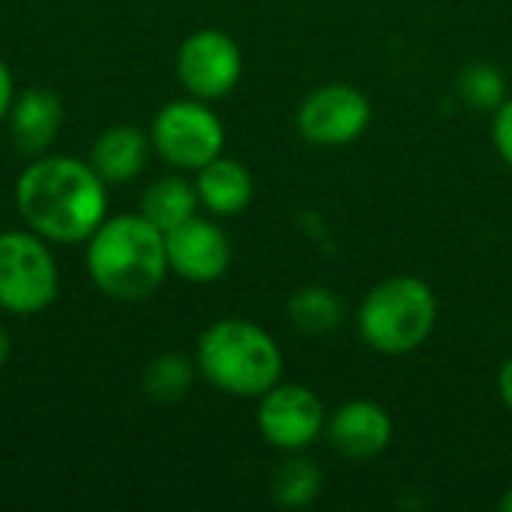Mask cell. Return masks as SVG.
Masks as SVG:
<instances>
[{
  "label": "cell",
  "instance_id": "1",
  "mask_svg": "<svg viewBox=\"0 0 512 512\" xmlns=\"http://www.w3.org/2000/svg\"><path fill=\"white\" fill-rule=\"evenodd\" d=\"M15 204L39 237L81 243L105 222V180L87 162L42 156L18 177Z\"/></svg>",
  "mask_w": 512,
  "mask_h": 512
},
{
  "label": "cell",
  "instance_id": "2",
  "mask_svg": "<svg viewBox=\"0 0 512 512\" xmlns=\"http://www.w3.org/2000/svg\"><path fill=\"white\" fill-rule=\"evenodd\" d=\"M168 270L165 234L138 216H114L102 222L87 246V273L93 285L114 300L150 297Z\"/></svg>",
  "mask_w": 512,
  "mask_h": 512
},
{
  "label": "cell",
  "instance_id": "3",
  "mask_svg": "<svg viewBox=\"0 0 512 512\" xmlns=\"http://www.w3.org/2000/svg\"><path fill=\"white\" fill-rule=\"evenodd\" d=\"M201 375L231 396H264L282 378V351L267 330L243 318H225L198 339Z\"/></svg>",
  "mask_w": 512,
  "mask_h": 512
},
{
  "label": "cell",
  "instance_id": "4",
  "mask_svg": "<svg viewBox=\"0 0 512 512\" xmlns=\"http://www.w3.org/2000/svg\"><path fill=\"white\" fill-rule=\"evenodd\" d=\"M435 291L417 276H393L378 282L360 303L357 330L363 342L387 357L417 351L435 330Z\"/></svg>",
  "mask_w": 512,
  "mask_h": 512
},
{
  "label": "cell",
  "instance_id": "5",
  "mask_svg": "<svg viewBox=\"0 0 512 512\" xmlns=\"http://www.w3.org/2000/svg\"><path fill=\"white\" fill-rule=\"evenodd\" d=\"M57 297V264L45 243L24 231L0 234V306L33 315Z\"/></svg>",
  "mask_w": 512,
  "mask_h": 512
},
{
  "label": "cell",
  "instance_id": "6",
  "mask_svg": "<svg viewBox=\"0 0 512 512\" xmlns=\"http://www.w3.org/2000/svg\"><path fill=\"white\" fill-rule=\"evenodd\" d=\"M153 147L177 168H204L225 147L222 120L201 99H177L153 120Z\"/></svg>",
  "mask_w": 512,
  "mask_h": 512
},
{
  "label": "cell",
  "instance_id": "7",
  "mask_svg": "<svg viewBox=\"0 0 512 512\" xmlns=\"http://www.w3.org/2000/svg\"><path fill=\"white\" fill-rule=\"evenodd\" d=\"M258 429L270 447L300 453L327 429V411L315 390L303 384H276L261 396Z\"/></svg>",
  "mask_w": 512,
  "mask_h": 512
},
{
  "label": "cell",
  "instance_id": "8",
  "mask_svg": "<svg viewBox=\"0 0 512 512\" xmlns=\"http://www.w3.org/2000/svg\"><path fill=\"white\" fill-rule=\"evenodd\" d=\"M369 120V96L351 84H324L312 90L297 111L300 135L321 147L351 144L369 129Z\"/></svg>",
  "mask_w": 512,
  "mask_h": 512
},
{
  "label": "cell",
  "instance_id": "9",
  "mask_svg": "<svg viewBox=\"0 0 512 512\" xmlns=\"http://www.w3.org/2000/svg\"><path fill=\"white\" fill-rule=\"evenodd\" d=\"M243 57L237 42L213 27L195 30L177 51V78L195 99H219L240 81Z\"/></svg>",
  "mask_w": 512,
  "mask_h": 512
},
{
  "label": "cell",
  "instance_id": "10",
  "mask_svg": "<svg viewBox=\"0 0 512 512\" xmlns=\"http://www.w3.org/2000/svg\"><path fill=\"white\" fill-rule=\"evenodd\" d=\"M168 267L189 282H216L231 264V243L225 231L207 219H186L165 234Z\"/></svg>",
  "mask_w": 512,
  "mask_h": 512
},
{
  "label": "cell",
  "instance_id": "11",
  "mask_svg": "<svg viewBox=\"0 0 512 512\" xmlns=\"http://www.w3.org/2000/svg\"><path fill=\"white\" fill-rule=\"evenodd\" d=\"M327 441L345 459H375L393 441V417L369 399H354L327 417Z\"/></svg>",
  "mask_w": 512,
  "mask_h": 512
},
{
  "label": "cell",
  "instance_id": "12",
  "mask_svg": "<svg viewBox=\"0 0 512 512\" xmlns=\"http://www.w3.org/2000/svg\"><path fill=\"white\" fill-rule=\"evenodd\" d=\"M63 105L51 90H24L9 108V132L21 153L39 156L57 138Z\"/></svg>",
  "mask_w": 512,
  "mask_h": 512
},
{
  "label": "cell",
  "instance_id": "13",
  "mask_svg": "<svg viewBox=\"0 0 512 512\" xmlns=\"http://www.w3.org/2000/svg\"><path fill=\"white\" fill-rule=\"evenodd\" d=\"M195 189H198V201L219 216H234V213L246 210L252 201V192H255L252 174L240 162L222 159V156H216L213 162L198 168Z\"/></svg>",
  "mask_w": 512,
  "mask_h": 512
},
{
  "label": "cell",
  "instance_id": "14",
  "mask_svg": "<svg viewBox=\"0 0 512 512\" xmlns=\"http://www.w3.org/2000/svg\"><path fill=\"white\" fill-rule=\"evenodd\" d=\"M144 162H147V138L135 126L105 129L90 153V165L105 183L132 180L144 168Z\"/></svg>",
  "mask_w": 512,
  "mask_h": 512
},
{
  "label": "cell",
  "instance_id": "15",
  "mask_svg": "<svg viewBox=\"0 0 512 512\" xmlns=\"http://www.w3.org/2000/svg\"><path fill=\"white\" fill-rule=\"evenodd\" d=\"M195 207H198L195 186H189L183 177H162L147 186L144 201H141V216L153 222L162 234H168L171 228L192 219Z\"/></svg>",
  "mask_w": 512,
  "mask_h": 512
},
{
  "label": "cell",
  "instance_id": "16",
  "mask_svg": "<svg viewBox=\"0 0 512 512\" xmlns=\"http://www.w3.org/2000/svg\"><path fill=\"white\" fill-rule=\"evenodd\" d=\"M288 318L291 324L306 333V336H324L333 333L342 318H345V306L339 300L336 291L321 288V285H309L300 288L297 294H291L288 300Z\"/></svg>",
  "mask_w": 512,
  "mask_h": 512
},
{
  "label": "cell",
  "instance_id": "17",
  "mask_svg": "<svg viewBox=\"0 0 512 512\" xmlns=\"http://www.w3.org/2000/svg\"><path fill=\"white\" fill-rule=\"evenodd\" d=\"M324 477L312 459L291 456L273 474V501L282 510H303L321 495Z\"/></svg>",
  "mask_w": 512,
  "mask_h": 512
},
{
  "label": "cell",
  "instance_id": "18",
  "mask_svg": "<svg viewBox=\"0 0 512 512\" xmlns=\"http://www.w3.org/2000/svg\"><path fill=\"white\" fill-rule=\"evenodd\" d=\"M195 381V366L183 354H162L144 372V393L153 402H180Z\"/></svg>",
  "mask_w": 512,
  "mask_h": 512
},
{
  "label": "cell",
  "instance_id": "19",
  "mask_svg": "<svg viewBox=\"0 0 512 512\" xmlns=\"http://www.w3.org/2000/svg\"><path fill=\"white\" fill-rule=\"evenodd\" d=\"M459 96L474 111H498L507 96V78L492 63H474L459 75Z\"/></svg>",
  "mask_w": 512,
  "mask_h": 512
},
{
  "label": "cell",
  "instance_id": "20",
  "mask_svg": "<svg viewBox=\"0 0 512 512\" xmlns=\"http://www.w3.org/2000/svg\"><path fill=\"white\" fill-rule=\"evenodd\" d=\"M492 135H495V147H498L501 159L512 168V99H507V102L495 111Z\"/></svg>",
  "mask_w": 512,
  "mask_h": 512
},
{
  "label": "cell",
  "instance_id": "21",
  "mask_svg": "<svg viewBox=\"0 0 512 512\" xmlns=\"http://www.w3.org/2000/svg\"><path fill=\"white\" fill-rule=\"evenodd\" d=\"M9 108H12V75H9L6 63L0 60V120L6 117Z\"/></svg>",
  "mask_w": 512,
  "mask_h": 512
},
{
  "label": "cell",
  "instance_id": "22",
  "mask_svg": "<svg viewBox=\"0 0 512 512\" xmlns=\"http://www.w3.org/2000/svg\"><path fill=\"white\" fill-rule=\"evenodd\" d=\"M498 390H501V399L507 405V411H512V357L501 366V375H498Z\"/></svg>",
  "mask_w": 512,
  "mask_h": 512
},
{
  "label": "cell",
  "instance_id": "23",
  "mask_svg": "<svg viewBox=\"0 0 512 512\" xmlns=\"http://www.w3.org/2000/svg\"><path fill=\"white\" fill-rule=\"evenodd\" d=\"M6 357H9V336H6V330L0 327V366L6 363Z\"/></svg>",
  "mask_w": 512,
  "mask_h": 512
},
{
  "label": "cell",
  "instance_id": "24",
  "mask_svg": "<svg viewBox=\"0 0 512 512\" xmlns=\"http://www.w3.org/2000/svg\"><path fill=\"white\" fill-rule=\"evenodd\" d=\"M501 510L512 512V486L504 492V498H501Z\"/></svg>",
  "mask_w": 512,
  "mask_h": 512
}]
</instances>
